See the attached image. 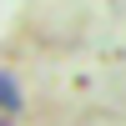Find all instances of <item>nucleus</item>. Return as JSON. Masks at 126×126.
<instances>
[{
  "mask_svg": "<svg viewBox=\"0 0 126 126\" xmlns=\"http://www.w3.org/2000/svg\"><path fill=\"white\" fill-rule=\"evenodd\" d=\"M0 111H20V86H15V76H5V71H0Z\"/></svg>",
  "mask_w": 126,
  "mask_h": 126,
  "instance_id": "f257e3e1",
  "label": "nucleus"
},
{
  "mask_svg": "<svg viewBox=\"0 0 126 126\" xmlns=\"http://www.w3.org/2000/svg\"><path fill=\"white\" fill-rule=\"evenodd\" d=\"M5 121H10V116H5V111H0V126H5Z\"/></svg>",
  "mask_w": 126,
  "mask_h": 126,
  "instance_id": "f03ea898",
  "label": "nucleus"
}]
</instances>
